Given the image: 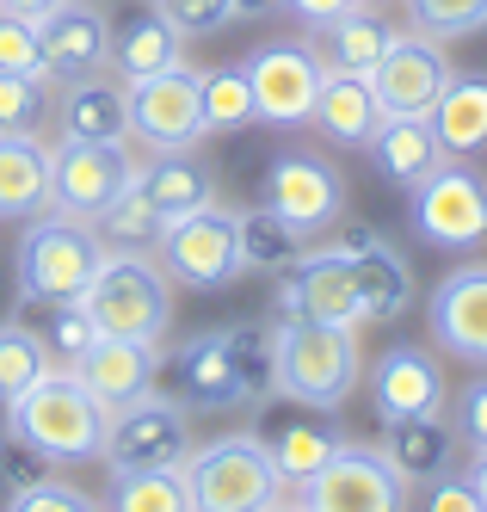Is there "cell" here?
<instances>
[{
  "label": "cell",
  "instance_id": "obj_1",
  "mask_svg": "<svg viewBox=\"0 0 487 512\" xmlns=\"http://www.w3.org/2000/svg\"><path fill=\"white\" fill-rule=\"evenodd\" d=\"M414 303V266L389 241L370 253H333L315 247L290 272H278L272 321H327V327H364L395 321Z\"/></svg>",
  "mask_w": 487,
  "mask_h": 512
},
{
  "label": "cell",
  "instance_id": "obj_2",
  "mask_svg": "<svg viewBox=\"0 0 487 512\" xmlns=\"http://www.w3.org/2000/svg\"><path fill=\"white\" fill-rule=\"evenodd\" d=\"M173 395L192 414H229V408H266L272 389V321H229L198 327L167 352Z\"/></svg>",
  "mask_w": 487,
  "mask_h": 512
},
{
  "label": "cell",
  "instance_id": "obj_3",
  "mask_svg": "<svg viewBox=\"0 0 487 512\" xmlns=\"http://www.w3.org/2000/svg\"><path fill=\"white\" fill-rule=\"evenodd\" d=\"M7 438L25 445L37 463H93L99 438H105V401L68 371V364H50L19 401H7Z\"/></svg>",
  "mask_w": 487,
  "mask_h": 512
},
{
  "label": "cell",
  "instance_id": "obj_4",
  "mask_svg": "<svg viewBox=\"0 0 487 512\" xmlns=\"http://www.w3.org/2000/svg\"><path fill=\"white\" fill-rule=\"evenodd\" d=\"M364 383V346L358 327L327 321H272V389L284 401H303L315 414L346 408Z\"/></svg>",
  "mask_w": 487,
  "mask_h": 512
},
{
  "label": "cell",
  "instance_id": "obj_5",
  "mask_svg": "<svg viewBox=\"0 0 487 512\" xmlns=\"http://www.w3.org/2000/svg\"><path fill=\"white\" fill-rule=\"evenodd\" d=\"M99 260H105V247H99L93 223H81V216H62V210L25 216V235H19V247H13V290H19L25 309L74 303V297L93 284Z\"/></svg>",
  "mask_w": 487,
  "mask_h": 512
},
{
  "label": "cell",
  "instance_id": "obj_6",
  "mask_svg": "<svg viewBox=\"0 0 487 512\" xmlns=\"http://www.w3.org/2000/svg\"><path fill=\"white\" fill-rule=\"evenodd\" d=\"M179 284L161 272L155 253H105L93 284L81 290V309L93 315L99 334L118 340H167Z\"/></svg>",
  "mask_w": 487,
  "mask_h": 512
},
{
  "label": "cell",
  "instance_id": "obj_7",
  "mask_svg": "<svg viewBox=\"0 0 487 512\" xmlns=\"http://www.w3.org/2000/svg\"><path fill=\"white\" fill-rule=\"evenodd\" d=\"M192 512H266L290 488L278 482V469L266 457V438L253 426L247 432H222L210 445H192V457L179 463Z\"/></svg>",
  "mask_w": 487,
  "mask_h": 512
},
{
  "label": "cell",
  "instance_id": "obj_8",
  "mask_svg": "<svg viewBox=\"0 0 487 512\" xmlns=\"http://www.w3.org/2000/svg\"><path fill=\"white\" fill-rule=\"evenodd\" d=\"M185 457H192V408L179 395L142 389L105 408V438H99L105 469H179Z\"/></svg>",
  "mask_w": 487,
  "mask_h": 512
},
{
  "label": "cell",
  "instance_id": "obj_9",
  "mask_svg": "<svg viewBox=\"0 0 487 512\" xmlns=\"http://www.w3.org/2000/svg\"><path fill=\"white\" fill-rule=\"evenodd\" d=\"M407 223H414L420 247L481 253L487 247V173L469 161H438L407 198Z\"/></svg>",
  "mask_w": 487,
  "mask_h": 512
},
{
  "label": "cell",
  "instance_id": "obj_10",
  "mask_svg": "<svg viewBox=\"0 0 487 512\" xmlns=\"http://www.w3.org/2000/svg\"><path fill=\"white\" fill-rule=\"evenodd\" d=\"M259 204L278 210L303 241H315L346 223V179L315 149H278L259 173Z\"/></svg>",
  "mask_w": 487,
  "mask_h": 512
},
{
  "label": "cell",
  "instance_id": "obj_11",
  "mask_svg": "<svg viewBox=\"0 0 487 512\" xmlns=\"http://www.w3.org/2000/svg\"><path fill=\"white\" fill-rule=\"evenodd\" d=\"M155 260L179 290H229L241 278V247H235V210L229 204H210L192 216H173L155 241Z\"/></svg>",
  "mask_w": 487,
  "mask_h": 512
},
{
  "label": "cell",
  "instance_id": "obj_12",
  "mask_svg": "<svg viewBox=\"0 0 487 512\" xmlns=\"http://www.w3.org/2000/svg\"><path fill=\"white\" fill-rule=\"evenodd\" d=\"M309 512H407V475L389 463L383 445H346L333 451L303 488H296Z\"/></svg>",
  "mask_w": 487,
  "mask_h": 512
},
{
  "label": "cell",
  "instance_id": "obj_13",
  "mask_svg": "<svg viewBox=\"0 0 487 512\" xmlns=\"http://www.w3.org/2000/svg\"><path fill=\"white\" fill-rule=\"evenodd\" d=\"M124 105H130V142L148 155L161 149H198L210 136L204 124V87H198V68H167V75H148V81H124Z\"/></svg>",
  "mask_w": 487,
  "mask_h": 512
},
{
  "label": "cell",
  "instance_id": "obj_14",
  "mask_svg": "<svg viewBox=\"0 0 487 512\" xmlns=\"http://www.w3.org/2000/svg\"><path fill=\"white\" fill-rule=\"evenodd\" d=\"M241 75L253 87V124L296 130V124H309V112H315V93H321L327 62L315 56L309 38H278V44H259L241 62Z\"/></svg>",
  "mask_w": 487,
  "mask_h": 512
},
{
  "label": "cell",
  "instance_id": "obj_15",
  "mask_svg": "<svg viewBox=\"0 0 487 512\" xmlns=\"http://www.w3.org/2000/svg\"><path fill=\"white\" fill-rule=\"evenodd\" d=\"M136 161L130 142H50V210L93 223L136 186Z\"/></svg>",
  "mask_w": 487,
  "mask_h": 512
},
{
  "label": "cell",
  "instance_id": "obj_16",
  "mask_svg": "<svg viewBox=\"0 0 487 512\" xmlns=\"http://www.w3.org/2000/svg\"><path fill=\"white\" fill-rule=\"evenodd\" d=\"M451 75L457 68H451V56H444L438 38H426V31H395L389 56L370 68L364 81H370V93H377L383 118H426Z\"/></svg>",
  "mask_w": 487,
  "mask_h": 512
},
{
  "label": "cell",
  "instance_id": "obj_17",
  "mask_svg": "<svg viewBox=\"0 0 487 512\" xmlns=\"http://www.w3.org/2000/svg\"><path fill=\"white\" fill-rule=\"evenodd\" d=\"M426 334L438 340V352H451L463 364H487V260H463L432 284Z\"/></svg>",
  "mask_w": 487,
  "mask_h": 512
},
{
  "label": "cell",
  "instance_id": "obj_18",
  "mask_svg": "<svg viewBox=\"0 0 487 512\" xmlns=\"http://www.w3.org/2000/svg\"><path fill=\"white\" fill-rule=\"evenodd\" d=\"M37 44H44L50 81H87L111 68V13L93 0H62L56 13L37 19Z\"/></svg>",
  "mask_w": 487,
  "mask_h": 512
},
{
  "label": "cell",
  "instance_id": "obj_19",
  "mask_svg": "<svg viewBox=\"0 0 487 512\" xmlns=\"http://www.w3.org/2000/svg\"><path fill=\"white\" fill-rule=\"evenodd\" d=\"M370 401H377V420L395 426V420L444 414L451 389H444V371H438V358L426 346L401 340V346L377 352V364H370Z\"/></svg>",
  "mask_w": 487,
  "mask_h": 512
},
{
  "label": "cell",
  "instance_id": "obj_20",
  "mask_svg": "<svg viewBox=\"0 0 487 512\" xmlns=\"http://www.w3.org/2000/svg\"><path fill=\"white\" fill-rule=\"evenodd\" d=\"M130 192L155 210L161 223H173V216H192V210L222 204V173L198 149H161V155L136 161V186Z\"/></svg>",
  "mask_w": 487,
  "mask_h": 512
},
{
  "label": "cell",
  "instance_id": "obj_21",
  "mask_svg": "<svg viewBox=\"0 0 487 512\" xmlns=\"http://www.w3.org/2000/svg\"><path fill=\"white\" fill-rule=\"evenodd\" d=\"M68 371L111 408V401H130V395H142V389L161 383L167 346H161V340H118V334H99L81 358L68 364Z\"/></svg>",
  "mask_w": 487,
  "mask_h": 512
},
{
  "label": "cell",
  "instance_id": "obj_22",
  "mask_svg": "<svg viewBox=\"0 0 487 512\" xmlns=\"http://www.w3.org/2000/svg\"><path fill=\"white\" fill-rule=\"evenodd\" d=\"M50 130H56V142H130L124 81H111V75L62 81L50 99Z\"/></svg>",
  "mask_w": 487,
  "mask_h": 512
},
{
  "label": "cell",
  "instance_id": "obj_23",
  "mask_svg": "<svg viewBox=\"0 0 487 512\" xmlns=\"http://www.w3.org/2000/svg\"><path fill=\"white\" fill-rule=\"evenodd\" d=\"M167 68H185V38L161 7H136L130 19L111 25V75L118 81H148Z\"/></svg>",
  "mask_w": 487,
  "mask_h": 512
},
{
  "label": "cell",
  "instance_id": "obj_24",
  "mask_svg": "<svg viewBox=\"0 0 487 512\" xmlns=\"http://www.w3.org/2000/svg\"><path fill=\"white\" fill-rule=\"evenodd\" d=\"M309 124L321 130V142H333V149H364V142L377 136V124H383V105H377V93H370V81H364V75L327 68V75H321V93H315Z\"/></svg>",
  "mask_w": 487,
  "mask_h": 512
},
{
  "label": "cell",
  "instance_id": "obj_25",
  "mask_svg": "<svg viewBox=\"0 0 487 512\" xmlns=\"http://www.w3.org/2000/svg\"><path fill=\"white\" fill-rule=\"evenodd\" d=\"M50 210V142L37 136H0V223Z\"/></svg>",
  "mask_w": 487,
  "mask_h": 512
},
{
  "label": "cell",
  "instance_id": "obj_26",
  "mask_svg": "<svg viewBox=\"0 0 487 512\" xmlns=\"http://www.w3.org/2000/svg\"><path fill=\"white\" fill-rule=\"evenodd\" d=\"M364 155H370V167H377L389 186H401V192H414L438 161H451V155L438 149V136H432L426 118H383L377 136L364 142Z\"/></svg>",
  "mask_w": 487,
  "mask_h": 512
},
{
  "label": "cell",
  "instance_id": "obj_27",
  "mask_svg": "<svg viewBox=\"0 0 487 512\" xmlns=\"http://www.w3.org/2000/svg\"><path fill=\"white\" fill-rule=\"evenodd\" d=\"M426 124H432L438 149L451 155V161L481 155L487 149V75H451V81H444V93L432 99Z\"/></svg>",
  "mask_w": 487,
  "mask_h": 512
},
{
  "label": "cell",
  "instance_id": "obj_28",
  "mask_svg": "<svg viewBox=\"0 0 487 512\" xmlns=\"http://www.w3.org/2000/svg\"><path fill=\"white\" fill-rule=\"evenodd\" d=\"M383 451H389V463L407 475V488H426L432 475H444V469H457V457H463V445H457V432H451V420L444 414H420V420H395V426H383Z\"/></svg>",
  "mask_w": 487,
  "mask_h": 512
},
{
  "label": "cell",
  "instance_id": "obj_29",
  "mask_svg": "<svg viewBox=\"0 0 487 512\" xmlns=\"http://www.w3.org/2000/svg\"><path fill=\"white\" fill-rule=\"evenodd\" d=\"M321 38H327V68H346V75H370L383 56H389V44H395V25L370 7H352V13H340L333 25H321Z\"/></svg>",
  "mask_w": 487,
  "mask_h": 512
},
{
  "label": "cell",
  "instance_id": "obj_30",
  "mask_svg": "<svg viewBox=\"0 0 487 512\" xmlns=\"http://www.w3.org/2000/svg\"><path fill=\"white\" fill-rule=\"evenodd\" d=\"M266 438V457H272V469H278V482L296 494L309 482V475L340 451V432H333L327 420H309V414H296V420H284L278 432H259Z\"/></svg>",
  "mask_w": 487,
  "mask_h": 512
},
{
  "label": "cell",
  "instance_id": "obj_31",
  "mask_svg": "<svg viewBox=\"0 0 487 512\" xmlns=\"http://www.w3.org/2000/svg\"><path fill=\"white\" fill-rule=\"evenodd\" d=\"M235 247H241V272H266V278H278L303 260V235L266 204L235 210Z\"/></svg>",
  "mask_w": 487,
  "mask_h": 512
},
{
  "label": "cell",
  "instance_id": "obj_32",
  "mask_svg": "<svg viewBox=\"0 0 487 512\" xmlns=\"http://www.w3.org/2000/svg\"><path fill=\"white\" fill-rule=\"evenodd\" d=\"M99 512H192L179 469H111Z\"/></svg>",
  "mask_w": 487,
  "mask_h": 512
},
{
  "label": "cell",
  "instance_id": "obj_33",
  "mask_svg": "<svg viewBox=\"0 0 487 512\" xmlns=\"http://www.w3.org/2000/svg\"><path fill=\"white\" fill-rule=\"evenodd\" d=\"M50 346H44V334L37 327H25V321H0V408L7 401H19L37 377L50 371Z\"/></svg>",
  "mask_w": 487,
  "mask_h": 512
},
{
  "label": "cell",
  "instance_id": "obj_34",
  "mask_svg": "<svg viewBox=\"0 0 487 512\" xmlns=\"http://www.w3.org/2000/svg\"><path fill=\"white\" fill-rule=\"evenodd\" d=\"M198 87H204V124H210V136H235V130L253 124V87L241 75V62L198 68Z\"/></svg>",
  "mask_w": 487,
  "mask_h": 512
},
{
  "label": "cell",
  "instance_id": "obj_35",
  "mask_svg": "<svg viewBox=\"0 0 487 512\" xmlns=\"http://www.w3.org/2000/svg\"><path fill=\"white\" fill-rule=\"evenodd\" d=\"M161 216L148 210L136 192H124L118 204H105L99 216H93V235H99V247L105 253H155V241H161Z\"/></svg>",
  "mask_w": 487,
  "mask_h": 512
},
{
  "label": "cell",
  "instance_id": "obj_36",
  "mask_svg": "<svg viewBox=\"0 0 487 512\" xmlns=\"http://www.w3.org/2000/svg\"><path fill=\"white\" fill-rule=\"evenodd\" d=\"M401 7H407V31H426L438 44L487 31V0H401Z\"/></svg>",
  "mask_w": 487,
  "mask_h": 512
},
{
  "label": "cell",
  "instance_id": "obj_37",
  "mask_svg": "<svg viewBox=\"0 0 487 512\" xmlns=\"http://www.w3.org/2000/svg\"><path fill=\"white\" fill-rule=\"evenodd\" d=\"M50 118V87L0 68V136H37Z\"/></svg>",
  "mask_w": 487,
  "mask_h": 512
},
{
  "label": "cell",
  "instance_id": "obj_38",
  "mask_svg": "<svg viewBox=\"0 0 487 512\" xmlns=\"http://www.w3.org/2000/svg\"><path fill=\"white\" fill-rule=\"evenodd\" d=\"M37 334H44V346H50L56 364H74V358L99 340V327L81 309V297H74V303H44V327H37Z\"/></svg>",
  "mask_w": 487,
  "mask_h": 512
},
{
  "label": "cell",
  "instance_id": "obj_39",
  "mask_svg": "<svg viewBox=\"0 0 487 512\" xmlns=\"http://www.w3.org/2000/svg\"><path fill=\"white\" fill-rule=\"evenodd\" d=\"M0 68H7V75H25V81L56 87V81H50V68H44V44H37V25H31V19H19V13H0Z\"/></svg>",
  "mask_w": 487,
  "mask_h": 512
},
{
  "label": "cell",
  "instance_id": "obj_40",
  "mask_svg": "<svg viewBox=\"0 0 487 512\" xmlns=\"http://www.w3.org/2000/svg\"><path fill=\"white\" fill-rule=\"evenodd\" d=\"M444 420H451L457 445H463L469 457L487 451V377H469L451 401H444Z\"/></svg>",
  "mask_w": 487,
  "mask_h": 512
},
{
  "label": "cell",
  "instance_id": "obj_41",
  "mask_svg": "<svg viewBox=\"0 0 487 512\" xmlns=\"http://www.w3.org/2000/svg\"><path fill=\"white\" fill-rule=\"evenodd\" d=\"M155 7L179 25V38H185V44L216 38V31H229V25H235V0H155Z\"/></svg>",
  "mask_w": 487,
  "mask_h": 512
},
{
  "label": "cell",
  "instance_id": "obj_42",
  "mask_svg": "<svg viewBox=\"0 0 487 512\" xmlns=\"http://www.w3.org/2000/svg\"><path fill=\"white\" fill-rule=\"evenodd\" d=\"M7 512H99V500H93V494H81L74 482L37 475V482H25V488L13 494V506H7Z\"/></svg>",
  "mask_w": 487,
  "mask_h": 512
},
{
  "label": "cell",
  "instance_id": "obj_43",
  "mask_svg": "<svg viewBox=\"0 0 487 512\" xmlns=\"http://www.w3.org/2000/svg\"><path fill=\"white\" fill-rule=\"evenodd\" d=\"M426 512H481L475 488H469V475L463 469H444L426 482Z\"/></svg>",
  "mask_w": 487,
  "mask_h": 512
},
{
  "label": "cell",
  "instance_id": "obj_44",
  "mask_svg": "<svg viewBox=\"0 0 487 512\" xmlns=\"http://www.w3.org/2000/svg\"><path fill=\"white\" fill-rule=\"evenodd\" d=\"M284 7L303 19L309 31H321V25H333L340 13H352V7H364V0H284Z\"/></svg>",
  "mask_w": 487,
  "mask_h": 512
},
{
  "label": "cell",
  "instance_id": "obj_45",
  "mask_svg": "<svg viewBox=\"0 0 487 512\" xmlns=\"http://www.w3.org/2000/svg\"><path fill=\"white\" fill-rule=\"evenodd\" d=\"M0 475H7V488H13V494H19V488H25V482H37V475H44V463H37V457H31V451H25V445H13V451H7V457H0Z\"/></svg>",
  "mask_w": 487,
  "mask_h": 512
},
{
  "label": "cell",
  "instance_id": "obj_46",
  "mask_svg": "<svg viewBox=\"0 0 487 512\" xmlns=\"http://www.w3.org/2000/svg\"><path fill=\"white\" fill-rule=\"evenodd\" d=\"M327 247H333V253H370V247H383V235L370 229V223H346V229L333 235Z\"/></svg>",
  "mask_w": 487,
  "mask_h": 512
},
{
  "label": "cell",
  "instance_id": "obj_47",
  "mask_svg": "<svg viewBox=\"0 0 487 512\" xmlns=\"http://www.w3.org/2000/svg\"><path fill=\"white\" fill-rule=\"evenodd\" d=\"M56 7H62V0H0V13H19V19H31V25L44 19V13H56Z\"/></svg>",
  "mask_w": 487,
  "mask_h": 512
},
{
  "label": "cell",
  "instance_id": "obj_48",
  "mask_svg": "<svg viewBox=\"0 0 487 512\" xmlns=\"http://www.w3.org/2000/svg\"><path fill=\"white\" fill-rule=\"evenodd\" d=\"M463 475H469V488H475V500H481V512H487V451H475Z\"/></svg>",
  "mask_w": 487,
  "mask_h": 512
},
{
  "label": "cell",
  "instance_id": "obj_49",
  "mask_svg": "<svg viewBox=\"0 0 487 512\" xmlns=\"http://www.w3.org/2000/svg\"><path fill=\"white\" fill-rule=\"evenodd\" d=\"M278 7H284V0H235V19H266Z\"/></svg>",
  "mask_w": 487,
  "mask_h": 512
},
{
  "label": "cell",
  "instance_id": "obj_50",
  "mask_svg": "<svg viewBox=\"0 0 487 512\" xmlns=\"http://www.w3.org/2000/svg\"><path fill=\"white\" fill-rule=\"evenodd\" d=\"M266 512H309V506H303V500H290V494H284V500H278V506H266Z\"/></svg>",
  "mask_w": 487,
  "mask_h": 512
}]
</instances>
